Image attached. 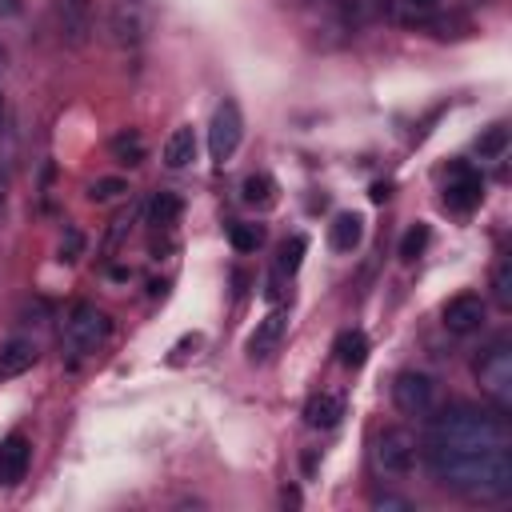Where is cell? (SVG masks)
Masks as SVG:
<instances>
[{
    "mask_svg": "<svg viewBox=\"0 0 512 512\" xmlns=\"http://www.w3.org/2000/svg\"><path fill=\"white\" fill-rule=\"evenodd\" d=\"M504 448H512L504 412H480V408L460 404L428 420V436H424L428 464L456 460V456H480V452H504Z\"/></svg>",
    "mask_w": 512,
    "mask_h": 512,
    "instance_id": "1",
    "label": "cell"
},
{
    "mask_svg": "<svg viewBox=\"0 0 512 512\" xmlns=\"http://www.w3.org/2000/svg\"><path fill=\"white\" fill-rule=\"evenodd\" d=\"M432 476L444 488H456L472 500H504L512 492V456L504 452H480V456H456L432 464Z\"/></svg>",
    "mask_w": 512,
    "mask_h": 512,
    "instance_id": "2",
    "label": "cell"
},
{
    "mask_svg": "<svg viewBox=\"0 0 512 512\" xmlns=\"http://www.w3.org/2000/svg\"><path fill=\"white\" fill-rule=\"evenodd\" d=\"M108 336H112V316H108L104 308H96V304H88V300H80V304L68 308L64 328H60L64 352H72V356H92V352H100V348L108 344Z\"/></svg>",
    "mask_w": 512,
    "mask_h": 512,
    "instance_id": "3",
    "label": "cell"
},
{
    "mask_svg": "<svg viewBox=\"0 0 512 512\" xmlns=\"http://www.w3.org/2000/svg\"><path fill=\"white\" fill-rule=\"evenodd\" d=\"M476 380L496 412H512V348H508V340H496L476 360Z\"/></svg>",
    "mask_w": 512,
    "mask_h": 512,
    "instance_id": "4",
    "label": "cell"
},
{
    "mask_svg": "<svg viewBox=\"0 0 512 512\" xmlns=\"http://www.w3.org/2000/svg\"><path fill=\"white\" fill-rule=\"evenodd\" d=\"M152 32V4L148 0H112L108 4V36L120 48H140Z\"/></svg>",
    "mask_w": 512,
    "mask_h": 512,
    "instance_id": "5",
    "label": "cell"
},
{
    "mask_svg": "<svg viewBox=\"0 0 512 512\" xmlns=\"http://www.w3.org/2000/svg\"><path fill=\"white\" fill-rule=\"evenodd\" d=\"M416 460H420V444H416V436L408 428H384L376 436V464H380V472L408 476L416 468Z\"/></svg>",
    "mask_w": 512,
    "mask_h": 512,
    "instance_id": "6",
    "label": "cell"
},
{
    "mask_svg": "<svg viewBox=\"0 0 512 512\" xmlns=\"http://www.w3.org/2000/svg\"><path fill=\"white\" fill-rule=\"evenodd\" d=\"M240 136H244V116H240L236 100H220L212 120H208V152H212V160L224 164L240 148Z\"/></svg>",
    "mask_w": 512,
    "mask_h": 512,
    "instance_id": "7",
    "label": "cell"
},
{
    "mask_svg": "<svg viewBox=\"0 0 512 512\" xmlns=\"http://www.w3.org/2000/svg\"><path fill=\"white\" fill-rule=\"evenodd\" d=\"M392 404L404 412V416H428L436 408V380L428 372H400L396 384H392Z\"/></svg>",
    "mask_w": 512,
    "mask_h": 512,
    "instance_id": "8",
    "label": "cell"
},
{
    "mask_svg": "<svg viewBox=\"0 0 512 512\" xmlns=\"http://www.w3.org/2000/svg\"><path fill=\"white\" fill-rule=\"evenodd\" d=\"M484 316H488V304L480 292H460L444 304V328L452 336H472L484 328Z\"/></svg>",
    "mask_w": 512,
    "mask_h": 512,
    "instance_id": "9",
    "label": "cell"
},
{
    "mask_svg": "<svg viewBox=\"0 0 512 512\" xmlns=\"http://www.w3.org/2000/svg\"><path fill=\"white\" fill-rule=\"evenodd\" d=\"M484 196V180L472 164H452L448 180H444V204L456 208V212H472Z\"/></svg>",
    "mask_w": 512,
    "mask_h": 512,
    "instance_id": "10",
    "label": "cell"
},
{
    "mask_svg": "<svg viewBox=\"0 0 512 512\" xmlns=\"http://www.w3.org/2000/svg\"><path fill=\"white\" fill-rule=\"evenodd\" d=\"M56 28L64 36V44L80 48L92 32V8L88 0H56Z\"/></svg>",
    "mask_w": 512,
    "mask_h": 512,
    "instance_id": "11",
    "label": "cell"
},
{
    "mask_svg": "<svg viewBox=\"0 0 512 512\" xmlns=\"http://www.w3.org/2000/svg\"><path fill=\"white\" fill-rule=\"evenodd\" d=\"M28 464H32V444H28V436H20V432L4 436V440H0V484H4V488L20 484L24 472H28Z\"/></svg>",
    "mask_w": 512,
    "mask_h": 512,
    "instance_id": "12",
    "label": "cell"
},
{
    "mask_svg": "<svg viewBox=\"0 0 512 512\" xmlns=\"http://www.w3.org/2000/svg\"><path fill=\"white\" fill-rule=\"evenodd\" d=\"M284 332H288V312H284V308H272V312L256 324V332H252V340H248V352H252L256 360L272 356V352L280 348Z\"/></svg>",
    "mask_w": 512,
    "mask_h": 512,
    "instance_id": "13",
    "label": "cell"
},
{
    "mask_svg": "<svg viewBox=\"0 0 512 512\" xmlns=\"http://www.w3.org/2000/svg\"><path fill=\"white\" fill-rule=\"evenodd\" d=\"M340 420H344V396H340V392H312V396H308V404H304V424H308V428L328 432V428H336Z\"/></svg>",
    "mask_w": 512,
    "mask_h": 512,
    "instance_id": "14",
    "label": "cell"
},
{
    "mask_svg": "<svg viewBox=\"0 0 512 512\" xmlns=\"http://www.w3.org/2000/svg\"><path fill=\"white\" fill-rule=\"evenodd\" d=\"M36 344L28 340V336H12V340H4L0 344V380H16V376H24L32 364H36Z\"/></svg>",
    "mask_w": 512,
    "mask_h": 512,
    "instance_id": "15",
    "label": "cell"
},
{
    "mask_svg": "<svg viewBox=\"0 0 512 512\" xmlns=\"http://www.w3.org/2000/svg\"><path fill=\"white\" fill-rule=\"evenodd\" d=\"M440 12V0H388V16L400 28H424Z\"/></svg>",
    "mask_w": 512,
    "mask_h": 512,
    "instance_id": "16",
    "label": "cell"
},
{
    "mask_svg": "<svg viewBox=\"0 0 512 512\" xmlns=\"http://www.w3.org/2000/svg\"><path fill=\"white\" fill-rule=\"evenodd\" d=\"M164 164L172 168V172H180V168H188L192 160H196V132L188 128V124H180V128H172L168 132V140H164Z\"/></svg>",
    "mask_w": 512,
    "mask_h": 512,
    "instance_id": "17",
    "label": "cell"
},
{
    "mask_svg": "<svg viewBox=\"0 0 512 512\" xmlns=\"http://www.w3.org/2000/svg\"><path fill=\"white\" fill-rule=\"evenodd\" d=\"M108 152H112V160H116V164L136 168V164L148 156V144H144L140 128H120V132L108 140Z\"/></svg>",
    "mask_w": 512,
    "mask_h": 512,
    "instance_id": "18",
    "label": "cell"
},
{
    "mask_svg": "<svg viewBox=\"0 0 512 512\" xmlns=\"http://www.w3.org/2000/svg\"><path fill=\"white\" fill-rule=\"evenodd\" d=\"M360 236H364V220H360L356 212H336V216H332V224H328V244H332L336 252H352V248L360 244Z\"/></svg>",
    "mask_w": 512,
    "mask_h": 512,
    "instance_id": "19",
    "label": "cell"
},
{
    "mask_svg": "<svg viewBox=\"0 0 512 512\" xmlns=\"http://www.w3.org/2000/svg\"><path fill=\"white\" fill-rule=\"evenodd\" d=\"M180 212H184V204H180V196L176 192H152V200H148V224L156 228V232H168L176 220H180Z\"/></svg>",
    "mask_w": 512,
    "mask_h": 512,
    "instance_id": "20",
    "label": "cell"
},
{
    "mask_svg": "<svg viewBox=\"0 0 512 512\" xmlns=\"http://www.w3.org/2000/svg\"><path fill=\"white\" fill-rule=\"evenodd\" d=\"M240 200L248 204V208H272L276 204V180L268 176V172H252V176H244V184H240Z\"/></svg>",
    "mask_w": 512,
    "mask_h": 512,
    "instance_id": "21",
    "label": "cell"
},
{
    "mask_svg": "<svg viewBox=\"0 0 512 512\" xmlns=\"http://www.w3.org/2000/svg\"><path fill=\"white\" fill-rule=\"evenodd\" d=\"M332 352H336V360H340L344 368H360V364L368 360V336H364L360 328H344V332L336 336Z\"/></svg>",
    "mask_w": 512,
    "mask_h": 512,
    "instance_id": "22",
    "label": "cell"
},
{
    "mask_svg": "<svg viewBox=\"0 0 512 512\" xmlns=\"http://www.w3.org/2000/svg\"><path fill=\"white\" fill-rule=\"evenodd\" d=\"M136 216H140V204H128V208H120V212L108 220V232H104V244H100L104 256H112V252L128 240V232L136 228Z\"/></svg>",
    "mask_w": 512,
    "mask_h": 512,
    "instance_id": "23",
    "label": "cell"
},
{
    "mask_svg": "<svg viewBox=\"0 0 512 512\" xmlns=\"http://www.w3.org/2000/svg\"><path fill=\"white\" fill-rule=\"evenodd\" d=\"M124 192H128V180L124 176H100V180L88 184V200L92 204H108V200H116Z\"/></svg>",
    "mask_w": 512,
    "mask_h": 512,
    "instance_id": "24",
    "label": "cell"
},
{
    "mask_svg": "<svg viewBox=\"0 0 512 512\" xmlns=\"http://www.w3.org/2000/svg\"><path fill=\"white\" fill-rule=\"evenodd\" d=\"M492 296L500 308H512V260L508 256L496 260V268H492Z\"/></svg>",
    "mask_w": 512,
    "mask_h": 512,
    "instance_id": "25",
    "label": "cell"
},
{
    "mask_svg": "<svg viewBox=\"0 0 512 512\" xmlns=\"http://www.w3.org/2000/svg\"><path fill=\"white\" fill-rule=\"evenodd\" d=\"M228 240H232L236 252H256L264 244V228L260 224H232L228 228Z\"/></svg>",
    "mask_w": 512,
    "mask_h": 512,
    "instance_id": "26",
    "label": "cell"
},
{
    "mask_svg": "<svg viewBox=\"0 0 512 512\" xmlns=\"http://www.w3.org/2000/svg\"><path fill=\"white\" fill-rule=\"evenodd\" d=\"M428 236H432V232H428V224H424V220H416V224L404 232V240H400V256H404V260H416V256L428 248Z\"/></svg>",
    "mask_w": 512,
    "mask_h": 512,
    "instance_id": "27",
    "label": "cell"
},
{
    "mask_svg": "<svg viewBox=\"0 0 512 512\" xmlns=\"http://www.w3.org/2000/svg\"><path fill=\"white\" fill-rule=\"evenodd\" d=\"M304 248H308V240L304 236H292V240H284L280 244V260H276V272H296L300 268V260H304Z\"/></svg>",
    "mask_w": 512,
    "mask_h": 512,
    "instance_id": "28",
    "label": "cell"
},
{
    "mask_svg": "<svg viewBox=\"0 0 512 512\" xmlns=\"http://www.w3.org/2000/svg\"><path fill=\"white\" fill-rule=\"evenodd\" d=\"M504 144H508V128H504V124H492V128L476 140V152H480V156H500Z\"/></svg>",
    "mask_w": 512,
    "mask_h": 512,
    "instance_id": "29",
    "label": "cell"
},
{
    "mask_svg": "<svg viewBox=\"0 0 512 512\" xmlns=\"http://www.w3.org/2000/svg\"><path fill=\"white\" fill-rule=\"evenodd\" d=\"M80 252H84V236H80V228H64V236H60V260L72 264V260H80Z\"/></svg>",
    "mask_w": 512,
    "mask_h": 512,
    "instance_id": "30",
    "label": "cell"
},
{
    "mask_svg": "<svg viewBox=\"0 0 512 512\" xmlns=\"http://www.w3.org/2000/svg\"><path fill=\"white\" fill-rule=\"evenodd\" d=\"M372 508H404V512H408L412 504H408V500H400V496H376V500H372Z\"/></svg>",
    "mask_w": 512,
    "mask_h": 512,
    "instance_id": "31",
    "label": "cell"
},
{
    "mask_svg": "<svg viewBox=\"0 0 512 512\" xmlns=\"http://www.w3.org/2000/svg\"><path fill=\"white\" fill-rule=\"evenodd\" d=\"M372 200H376V204L388 200V184H376V188H372Z\"/></svg>",
    "mask_w": 512,
    "mask_h": 512,
    "instance_id": "32",
    "label": "cell"
},
{
    "mask_svg": "<svg viewBox=\"0 0 512 512\" xmlns=\"http://www.w3.org/2000/svg\"><path fill=\"white\" fill-rule=\"evenodd\" d=\"M8 124V100H4V92H0V128Z\"/></svg>",
    "mask_w": 512,
    "mask_h": 512,
    "instance_id": "33",
    "label": "cell"
},
{
    "mask_svg": "<svg viewBox=\"0 0 512 512\" xmlns=\"http://www.w3.org/2000/svg\"><path fill=\"white\" fill-rule=\"evenodd\" d=\"M4 196H8V180H4V172H0V204H4Z\"/></svg>",
    "mask_w": 512,
    "mask_h": 512,
    "instance_id": "34",
    "label": "cell"
},
{
    "mask_svg": "<svg viewBox=\"0 0 512 512\" xmlns=\"http://www.w3.org/2000/svg\"><path fill=\"white\" fill-rule=\"evenodd\" d=\"M4 68H8V48L0 44V72H4Z\"/></svg>",
    "mask_w": 512,
    "mask_h": 512,
    "instance_id": "35",
    "label": "cell"
}]
</instances>
